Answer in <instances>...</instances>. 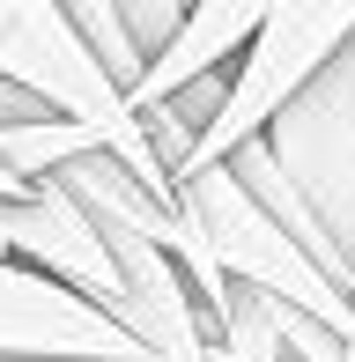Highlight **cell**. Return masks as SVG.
<instances>
[{
  "label": "cell",
  "instance_id": "1",
  "mask_svg": "<svg viewBox=\"0 0 355 362\" xmlns=\"http://www.w3.org/2000/svg\"><path fill=\"white\" fill-rule=\"evenodd\" d=\"M0 74H8L15 89H30L52 119L89 126L96 148H104L111 163H126L156 200L178 207V177H170V163L156 156L149 119H141L134 96L119 89V74L89 52V37L74 30V15L59 8V0H37V8H0Z\"/></svg>",
  "mask_w": 355,
  "mask_h": 362
},
{
  "label": "cell",
  "instance_id": "2",
  "mask_svg": "<svg viewBox=\"0 0 355 362\" xmlns=\"http://www.w3.org/2000/svg\"><path fill=\"white\" fill-rule=\"evenodd\" d=\"M348 45H355V0H281V8H267V30L252 37V52L237 59L230 89H222V111L200 134L192 163L178 170V185L222 170V163H237L252 141H267L274 119H281Z\"/></svg>",
  "mask_w": 355,
  "mask_h": 362
},
{
  "label": "cell",
  "instance_id": "3",
  "mask_svg": "<svg viewBox=\"0 0 355 362\" xmlns=\"http://www.w3.org/2000/svg\"><path fill=\"white\" fill-rule=\"evenodd\" d=\"M178 215H185V229L200 237V252L215 259V274L230 288H252V296H267V303H289V310H303V318H318V325H333V333L355 340V303L245 192V177H237L230 163L207 170V177H185V185H178Z\"/></svg>",
  "mask_w": 355,
  "mask_h": 362
},
{
  "label": "cell",
  "instance_id": "4",
  "mask_svg": "<svg viewBox=\"0 0 355 362\" xmlns=\"http://www.w3.org/2000/svg\"><path fill=\"white\" fill-rule=\"evenodd\" d=\"M0 267H23V274H37V281L82 296L89 310H104L111 325L134 333V296L119 281V259H111L104 229H96L89 207L74 200L67 185H52V177H45L37 192H23V200H0Z\"/></svg>",
  "mask_w": 355,
  "mask_h": 362
},
{
  "label": "cell",
  "instance_id": "5",
  "mask_svg": "<svg viewBox=\"0 0 355 362\" xmlns=\"http://www.w3.org/2000/svg\"><path fill=\"white\" fill-rule=\"evenodd\" d=\"M267 156L355 259V45L274 119Z\"/></svg>",
  "mask_w": 355,
  "mask_h": 362
},
{
  "label": "cell",
  "instance_id": "6",
  "mask_svg": "<svg viewBox=\"0 0 355 362\" xmlns=\"http://www.w3.org/2000/svg\"><path fill=\"white\" fill-rule=\"evenodd\" d=\"M0 362H156L126 325L89 310L82 296L0 267Z\"/></svg>",
  "mask_w": 355,
  "mask_h": 362
},
{
  "label": "cell",
  "instance_id": "7",
  "mask_svg": "<svg viewBox=\"0 0 355 362\" xmlns=\"http://www.w3.org/2000/svg\"><path fill=\"white\" fill-rule=\"evenodd\" d=\"M267 30V8L252 0H215V8H185V30L170 37V52L149 67V81L134 89V111H163L178 96L207 89V81L237 74V59L252 52V37Z\"/></svg>",
  "mask_w": 355,
  "mask_h": 362
},
{
  "label": "cell",
  "instance_id": "8",
  "mask_svg": "<svg viewBox=\"0 0 355 362\" xmlns=\"http://www.w3.org/2000/svg\"><path fill=\"white\" fill-rule=\"evenodd\" d=\"M67 15H74V30L89 37V52L104 59L111 74H119V89L134 96V89H141V74H149V59H141V45L126 37V15H119V0H74Z\"/></svg>",
  "mask_w": 355,
  "mask_h": 362
}]
</instances>
